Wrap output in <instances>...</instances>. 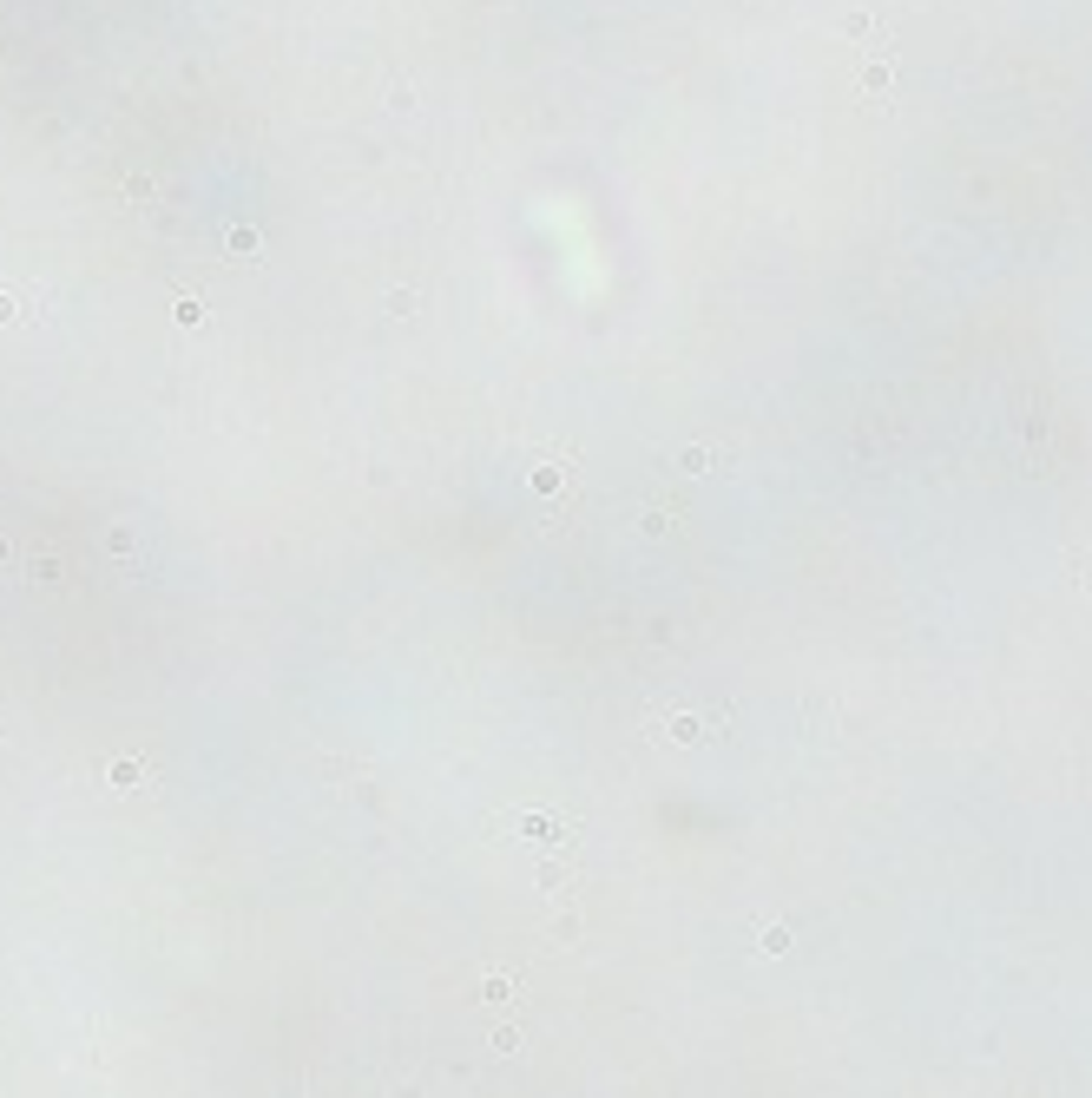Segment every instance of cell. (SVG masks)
<instances>
[{"instance_id": "6da1fadb", "label": "cell", "mask_w": 1092, "mask_h": 1098, "mask_svg": "<svg viewBox=\"0 0 1092 1098\" xmlns=\"http://www.w3.org/2000/svg\"><path fill=\"white\" fill-rule=\"evenodd\" d=\"M106 553H112V560H132V533L112 527V533H106Z\"/></svg>"}, {"instance_id": "7a4b0ae2", "label": "cell", "mask_w": 1092, "mask_h": 1098, "mask_svg": "<svg viewBox=\"0 0 1092 1098\" xmlns=\"http://www.w3.org/2000/svg\"><path fill=\"white\" fill-rule=\"evenodd\" d=\"M13 316H20V310H13V296L0 290V323H13Z\"/></svg>"}, {"instance_id": "3957f363", "label": "cell", "mask_w": 1092, "mask_h": 1098, "mask_svg": "<svg viewBox=\"0 0 1092 1098\" xmlns=\"http://www.w3.org/2000/svg\"><path fill=\"white\" fill-rule=\"evenodd\" d=\"M0 560H7V539H0Z\"/></svg>"}, {"instance_id": "277c9868", "label": "cell", "mask_w": 1092, "mask_h": 1098, "mask_svg": "<svg viewBox=\"0 0 1092 1098\" xmlns=\"http://www.w3.org/2000/svg\"><path fill=\"white\" fill-rule=\"evenodd\" d=\"M0 737H7V723H0Z\"/></svg>"}]
</instances>
